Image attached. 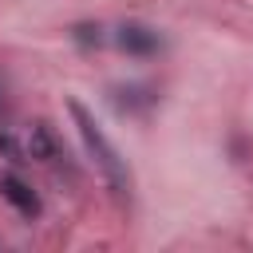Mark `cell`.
Segmentation results:
<instances>
[{
  "label": "cell",
  "mask_w": 253,
  "mask_h": 253,
  "mask_svg": "<svg viewBox=\"0 0 253 253\" xmlns=\"http://www.w3.org/2000/svg\"><path fill=\"white\" fill-rule=\"evenodd\" d=\"M67 111H71L75 130H79V138H83V150H87V158L95 162V170L103 174L107 190H111L115 198H130V194H134V174H130L126 158H123V150L107 138V130L95 123V115H91L79 99H71V103H67Z\"/></svg>",
  "instance_id": "cell-1"
},
{
  "label": "cell",
  "mask_w": 253,
  "mask_h": 253,
  "mask_svg": "<svg viewBox=\"0 0 253 253\" xmlns=\"http://www.w3.org/2000/svg\"><path fill=\"white\" fill-rule=\"evenodd\" d=\"M111 43L123 51V55H134V59H154L166 51V36L142 20H126L111 32Z\"/></svg>",
  "instance_id": "cell-2"
},
{
  "label": "cell",
  "mask_w": 253,
  "mask_h": 253,
  "mask_svg": "<svg viewBox=\"0 0 253 253\" xmlns=\"http://www.w3.org/2000/svg\"><path fill=\"white\" fill-rule=\"evenodd\" d=\"M0 198L24 217V221H36L40 213H43V202H40V194L32 190V182H24L20 174H0Z\"/></svg>",
  "instance_id": "cell-4"
},
{
  "label": "cell",
  "mask_w": 253,
  "mask_h": 253,
  "mask_svg": "<svg viewBox=\"0 0 253 253\" xmlns=\"http://www.w3.org/2000/svg\"><path fill=\"white\" fill-rule=\"evenodd\" d=\"M16 142H20V158H24V162H43V166H51V162H59V154H63L59 134H55L43 119L20 126V130H16Z\"/></svg>",
  "instance_id": "cell-3"
},
{
  "label": "cell",
  "mask_w": 253,
  "mask_h": 253,
  "mask_svg": "<svg viewBox=\"0 0 253 253\" xmlns=\"http://www.w3.org/2000/svg\"><path fill=\"white\" fill-rule=\"evenodd\" d=\"M107 99H111V107H115L119 115H146V111L158 103V91L146 87V83H115V87L107 91Z\"/></svg>",
  "instance_id": "cell-5"
},
{
  "label": "cell",
  "mask_w": 253,
  "mask_h": 253,
  "mask_svg": "<svg viewBox=\"0 0 253 253\" xmlns=\"http://www.w3.org/2000/svg\"><path fill=\"white\" fill-rule=\"evenodd\" d=\"M71 43H79V47H107L111 43V32L103 28V24H95V20H79V24H71Z\"/></svg>",
  "instance_id": "cell-6"
}]
</instances>
